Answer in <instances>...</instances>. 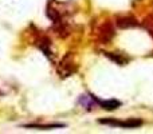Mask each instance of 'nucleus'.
<instances>
[{"label": "nucleus", "mask_w": 153, "mask_h": 134, "mask_svg": "<svg viewBox=\"0 0 153 134\" xmlns=\"http://www.w3.org/2000/svg\"><path fill=\"white\" fill-rule=\"evenodd\" d=\"M100 124L102 125H109V126H118V127H125V129H134V127H140L143 125L141 119H129V121H118L116 118H105L100 119Z\"/></svg>", "instance_id": "1"}, {"label": "nucleus", "mask_w": 153, "mask_h": 134, "mask_svg": "<svg viewBox=\"0 0 153 134\" xmlns=\"http://www.w3.org/2000/svg\"><path fill=\"white\" fill-rule=\"evenodd\" d=\"M98 36H100V40L102 43H108L109 40H111V38L114 36V30L113 26L110 23H106L101 27L100 32H98Z\"/></svg>", "instance_id": "2"}, {"label": "nucleus", "mask_w": 153, "mask_h": 134, "mask_svg": "<svg viewBox=\"0 0 153 134\" xmlns=\"http://www.w3.org/2000/svg\"><path fill=\"white\" fill-rule=\"evenodd\" d=\"M58 71H59V74H61V76H63V78L65 76H70L73 73H75V67H74L73 61H69V63H67V56H66V58L61 62V64H59Z\"/></svg>", "instance_id": "3"}, {"label": "nucleus", "mask_w": 153, "mask_h": 134, "mask_svg": "<svg viewBox=\"0 0 153 134\" xmlns=\"http://www.w3.org/2000/svg\"><path fill=\"white\" fill-rule=\"evenodd\" d=\"M137 24V20L132 16H124V18L117 19V26L120 28H132V27H136Z\"/></svg>", "instance_id": "4"}, {"label": "nucleus", "mask_w": 153, "mask_h": 134, "mask_svg": "<svg viewBox=\"0 0 153 134\" xmlns=\"http://www.w3.org/2000/svg\"><path fill=\"white\" fill-rule=\"evenodd\" d=\"M97 105H100L101 107L106 109V110H116V109H118L122 103L117 99H109V101H98L97 99Z\"/></svg>", "instance_id": "5"}, {"label": "nucleus", "mask_w": 153, "mask_h": 134, "mask_svg": "<svg viewBox=\"0 0 153 134\" xmlns=\"http://www.w3.org/2000/svg\"><path fill=\"white\" fill-rule=\"evenodd\" d=\"M106 56H108L110 61H113V62H116L117 64H120V66H124V64H126V62H128V59H125V58H122L121 55H118V54H113V53H103Z\"/></svg>", "instance_id": "6"}, {"label": "nucleus", "mask_w": 153, "mask_h": 134, "mask_svg": "<svg viewBox=\"0 0 153 134\" xmlns=\"http://www.w3.org/2000/svg\"><path fill=\"white\" fill-rule=\"evenodd\" d=\"M65 125L61 124H54V125H24V127H32V129H42V130H48L54 129V127H63Z\"/></svg>", "instance_id": "7"}, {"label": "nucleus", "mask_w": 153, "mask_h": 134, "mask_svg": "<svg viewBox=\"0 0 153 134\" xmlns=\"http://www.w3.org/2000/svg\"><path fill=\"white\" fill-rule=\"evenodd\" d=\"M144 26L148 30V32L153 36V18H146L145 21H144Z\"/></svg>", "instance_id": "8"}]
</instances>
